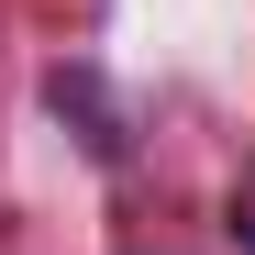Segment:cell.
<instances>
[{
    "instance_id": "cell-1",
    "label": "cell",
    "mask_w": 255,
    "mask_h": 255,
    "mask_svg": "<svg viewBox=\"0 0 255 255\" xmlns=\"http://www.w3.org/2000/svg\"><path fill=\"white\" fill-rule=\"evenodd\" d=\"M45 100H56V122H78V144H89V155H122V100L100 89L89 67H56Z\"/></svg>"
},
{
    "instance_id": "cell-2",
    "label": "cell",
    "mask_w": 255,
    "mask_h": 255,
    "mask_svg": "<svg viewBox=\"0 0 255 255\" xmlns=\"http://www.w3.org/2000/svg\"><path fill=\"white\" fill-rule=\"evenodd\" d=\"M233 244L255 255V166H244V178H233Z\"/></svg>"
}]
</instances>
